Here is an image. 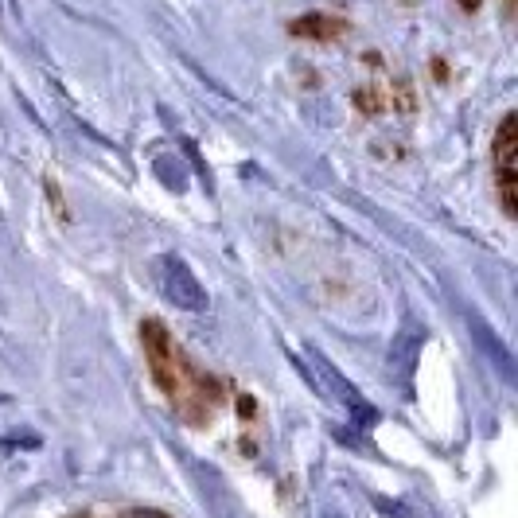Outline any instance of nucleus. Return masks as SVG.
<instances>
[{
  "instance_id": "9d476101",
  "label": "nucleus",
  "mask_w": 518,
  "mask_h": 518,
  "mask_svg": "<svg viewBox=\"0 0 518 518\" xmlns=\"http://www.w3.org/2000/svg\"><path fill=\"white\" fill-rule=\"evenodd\" d=\"M460 4H464L468 12H476V8H480V0H460Z\"/></svg>"
},
{
  "instance_id": "0eeeda50",
  "label": "nucleus",
  "mask_w": 518,
  "mask_h": 518,
  "mask_svg": "<svg viewBox=\"0 0 518 518\" xmlns=\"http://www.w3.org/2000/svg\"><path fill=\"white\" fill-rule=\"evenodd\" d=\"M421 339H425V328H417V324H409L406 332L394 339V351H390V367L398 370L402 378L413 374L417 367V351H421Z\"/></svg>"
},
{
  "instance_id": "20e7f679",
  "label": "nucleus",
  "mask_w": 518,
  "mask_h": 518,
  "mask_svg": "<svg viewBox=\"0 0 518 518\" xmlns=\"http://www.w3.org/2000/svg\"><path fill=\"white\" fill-rule=\"evenodd\" d=\"M468 332H472V339H476V347H480L483 359L499 370V378H503V382H518V363H515V355H511V347L499 339V332H495L483 316L468 312Z\"/></svg>"
},
{
  "instance_id": "f257e3e1",
  "label": "nucleus",
  "mask_w": 518,
  "mask_h": 518,
  "mask_svg": "<svg viewBox=\"0 0 518 518\" xmlns=\"http://www.w3.org/2000/svg\"><path fill=\"white\" fill-rule=\"evenodd\" d=\"M304 351H308V363H312L308 382H312L320 394H332V402L351 409L359 425H374V421H378V409L370 406L367 398L355 390V382H347V378H343V370L335 367L324 351H316V347H304Z\"/></svg>"
},
{
  "instance_id": "f03ea898",
  "label": "nucleus",
  "mask_w": 518,
  "mask_h": 518,
  "mask_svg": "<svg viewBox=\"0 0 518 518\" xmlns=\"http://www.w3.org/2000/svg\"><path fill=\"white\" fill-rule=\"evenodd\" d=\"M156 273H160V289H164V296H168L176 308H184V312H207V289H203L199 277L187 269L184 258H176V254L156 258Z\"/></svg>"
},
{
  "instance_id": "39448f33",
  "label": "nucleus",
  "mask_w": 518,
  "mask_h": 518,
  "mask_svg": "<svg viewBox=\"0 0 518 518\" xmlns=\"http://www.w3.org/2000/svg\"><path fill=\"white\" fill-rule=\"evenodd\" d=\"M289 32L296 39H316V43H328V39L347 36V24L335 20V16H324V12H308V16H296L289 24Z\"/></svg>"
},
{
  "instance_id": "6e6552de",
  "label": "nucleus",
  "mask_w": 518,
  "mask_h": 518,
  "mask_svg": "<svg viewBox=\"0 0 518 518\" xmlns=\"http://www.w3.org/2000/svg\"><path fill=\"white\" fill-rule=\"evenodd\" d=\"M355 106H359L363 113H382L386 110V98H382V90L363 86V90H355Z\"/></svg>"
},
{
  "instance_id": "1a4fd4ad",
  "label": "nucleus",
  "mask_w": 518,
  "mask_h": 518,
  "mask_svg": "<svg viewBox=\"0 0 518 518\" xmlns=\"http://www.w3.org/2000/svg\"><path fill=\"white\" fill-rule=\"evenodd\" d=\"M390 102H398L402 110H413V90H409V82H398V90H394Z\"/></svg>"
},
{
  "instance_id": "7ed1b4c3",
  "label": "nucleus",
  "mask_w": 518,
  "mask_h": 518,
  "mask_svg": "<svg viewBox=\"0 0 518 518\" xmlns=\"http://www.w3.org/2000/svg\"><path fill=\"white\" fill-rule=\"evenodd\" d=\"M141 343H145L148 363H152V374H156L160 390L172 394V398H180V355H176V347H172L168 328H164L160 320H145V324H141Z\"/></svg>"
},
{
  "instance_id": "423d86ee",
  "label": "nucleus",
  "mask_w": 518,
  "mask_h": 518,
  "mask_svg": "<svg viewBox=\"0 0 518 518\" xmlns=\"http://www.w3.org/2000/svg\"><path fill=\"white\" fill-rule=\"evenodd\" d=\"M515 152H518V117L507 113L499 121V133H495V172L499 176H515Z\"/></svg>"
}]
</instances>
